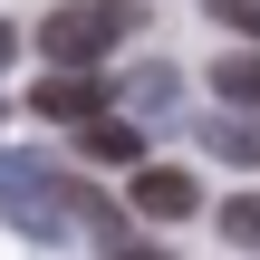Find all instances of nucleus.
<instances>
[{
  "label": "nucleus",
  "instance_id": "nucleus-6",
  "mask_svg": "<svg viewBox=\"0 0 260 260\" xmlns=\"http://www.w3.org/2000/svg\"><path fill=\"white\" fill-rule=\"evenodd\" d=\"M222 164H260V106H232V116H212V125H193Z\"/></svg>",
  "mask_w": 260,
  "mask_h": 260
},
{
  "label": "nucleus",
  "instance_id": "nucleus-12",
  "mask_svg": "<svg viewBox=\"0 0 260 260\" xmlns=\"http://www.w3.org/2000/svg\"><path fill=\"white\" fill-rule=\"evenodd\" d=\"M0 125H10V116H0Z\"/></svg>",
  "mask_w": 260,
  "mask_h": 260
},
{
  "label": "nucleus",
  "instance_id": "nucleus-4",
  "mask_svg": "<svg viewBox=\"0 0 260 260\" xmlns=\"http://www.w3.org/2000/svg\"><path fill=\"white\" fill-rule=\"evenodd\" d=\"M193 203H203L193 174H174V164H135V212H145V222H183Z\"/></svg>",
  "mask_w": 260,
  "mask_h": 260
},
{
  "label": "nucleus",
  "instance_id": "nucleus-7",
  "mask_svg": "<svg viewBox=\"0 0 260 260\" xmlns=\"http://www.w3.org/2000/svg\"><path fill=\"white\" fill-rule=\"evenodd\" d=\"M212 96H222V106H260V48L212 58Z\"/></svg>",
  "mask_w": 260,
  "mask_h": 260
},
{
  "label": "nucleus",
  "instance_id": "nucleus-3",
  "mask_svg": "<svg viewBox=\"0 0 260 260\" xmlns=\"http://www.w3.org/2000/svg\"><path fill=\"white\" fill-rule=\"evenodd\" d=\"M29 106H39L48 125H87V116H106V106H116V87H106L96 68H48Z\"/></svg>",
  "mask_w": 260,
  "mask_h": 260
},
{
  "label": "nucleus",
  "instance_id": "nucleus-8",
  "mask_svg": "<svg viewBox=\"0 0 260 260\" xmlns=\"http://www.w3.org/2000/svg\"><path fill=\"white\" fill-rule=\"evenodd\" d=\"M116 96H125V106H135V116H164V106H174V96H183V77H174V68H135V77H125V87H116Z\"/></svg>",
  "mask_w": 260,
  "mask_h": 260
},
{
  "label": "nucleus",
  "instance_id": "nucleus-9",
  "mask_svg": "<svg viewBox=\"0 0 260 260\" xmlns=\"http://www.w3.org/2000/svg\"><path fill=\"white\" fill-rule=\"evenodd\" d=\"M222 241L232 251H260V193H232L222 203Z\"/></svg>",
  "mask_w": 260,
  "mask_h": 260
},
{
  "label": "nucleus",
  "instance_id": "nucleus-5",
  "mask_svg": "<svg viewBox=\"0 0 260 260\" xmlns=\"http://www.w3.org/2000/svg\"><path fill=\"white\" fill-rule=\"evenodd\" d=\"M77 145H87V164H145V125H135V116H116V106H106V116H87V125H77Z\"/></svg>",
  "mask_w": 260,
  "mask_h": 260
},
{
  "label": "nucleus",
  "instance_id": "nucleus-1",
  "mask_svg": "<svg viewBox=\"0 0 260 260\" xmlns=\"http://www.w3.org/2000/svg\"><path fill=\"white\" fill-rule=\"evenodd\" d=\"M0 212H10L29 241L87 232V241H106V251H145V232H135L96 183H77V174H58V164H29V154H0Z\"/></svg>",
  "mask_w": 260,
  "mask_h": 260
},
{
  "label": "nucleus",
  "instance_id": "nucleus-2",
  "mask_svg": "<svg viewBox=\"0 0 260 260\" xmlns=\"http://www.w3.org/2000/svg\"><path fill=\"white\" fill-rule=\"evenodd\" d=\"M145 29V10L135 0H68V10H48L39 19V48H48V68H96L106 48H125Z\"/></svg>",
  "mask_w": 260,
  "mask_h": 260
},
{
  "label": "nucleus",
  "instance_id": "nucleus-11",
  "mask_svg": "<svg viewBox=\"0 0 260 260\" xmlns=\"http://www.w3.org/2000/svg\"><path fill=\"white\" fill-rule=\"evenodd\" d=\"M10 58H19V39H10V19H0V68H10Z\"/></svg>",
  "mask_w": 260,
  "mask_h": 260
},
{
  "label": "nucleus",
  "instance_id": "nucleus-10",
  "mask_svg": "<svg viewBox=\"0 0 260 260\" xmlns=\"http://www.w3.org/2000/svg\"><path fill=\"white\" fill-rule=\"evenodd\" d=\"M212 19H232V29H251V39H260V0H212Z\"/></svg>",
  "mask_w": 260,
  "mask_h": 260
}]
</instances>
